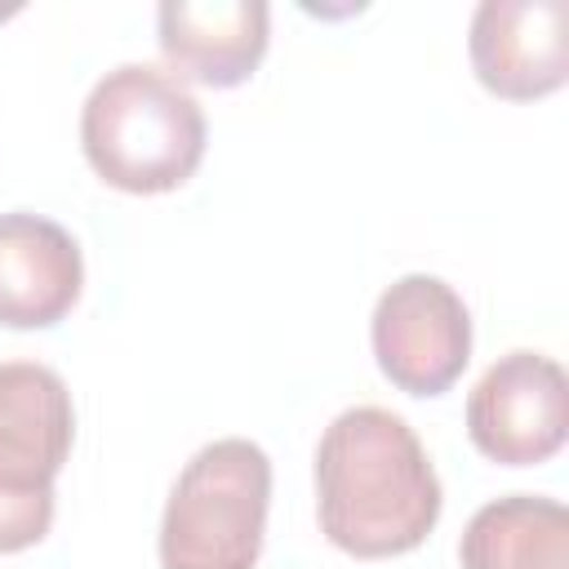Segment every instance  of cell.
Masks as SVG:
<instances>
[{"instance_id": "6da1fadb", "label": "cell", "mask_w": 569, "mask_h": 569, "mask_svg": "<svg viewBox=\"0 0 569 569\" xmlns=\"http://www.w3.org/2000/svg\"><path fill=\"white\" fill-rule=\"evenodd\" d=\"M445 507L440 476L413 427L382 409H342L316 445L320 533L356 556L387 560L427 542Z\"/></svg>"}, {"instance_id": "7a4b0ae2", "label": "cell", "mask_w": 569, "mask_h": 569, "mask_svg": "<svg viewBox=\"0 0 569 569\" xmlns=\"http://www.w3.org/2000/svg\"><path fill=\"white\" fill-rule=\"evenodd\" d=\"M209 124L196 93L151 62L111 67L80 107V147L89 169L129 196L182 187L204 160Z\"/></svg>"}, {"instance_id": "3957f363", "label": "cell", "mask_w": 569, "mask_h": 569, "mask_svg": "<svg viewBox=\"0 0 569 569\" xmlns=\"http://www.w3.org/2000/svg\"><path fill=\"white\" fill-rule=\"evenodd\" d=\"M271 507V458L222 436L178 471L160 520V569H253Z\"/></svg>"}, {"instance_id": "277c9868", "label": "cell", "mask_w": 569, "mask_h": 569, "mask_svg": "<svg viewBox=\"0 0 569 569\" xmlns=\"http://www.w3.org/2000/svg\"><path fill=\"white\" fill-rule=\"evenodd\" d=\"M76 440L71 391L40 360L0 365V556L36 547L53 525V480Z\"/></svg>"}, {"instance_id": "5b68a950", "label": "cell", "mask_w": 569, "mask_h": 569, "mask_svg": "<svg viewBox=\"0 0 569 569\" xmlns=\"http://www.w3.org/2000/svg\"><path fill=\"white\" fill-rule=\"evenodd\" d=\"M369 342L391 387L405 396H445L471 360V311L449 280L409 271L382 289Z\"/></svg>"}, {"instance_id": "8992f818", "label": "cell", "mask_w": 569, "mask_h": 569, "mask_svg": "<svg viewBox=\"0 0 569 569\" xmlns=\"http://www.w3.org/2000/svg\"><path fill=\"white\" fill-rule=\"evenodd\" d=\"M471 445L502 467H538L569 436V382L542 351L498 356L467 396Z\"/></svg>"}, {"instance_id": "52a82bcc", "label": "cell", "mask_w": 569, "mask_h": 569, "mask_svg": "<svg viewBox=\"0 0 569 569\" xmlns=\"http://www.w3.org/2000/svg\"><path fill=\"white\" fill-rule=\"evenodd\" d=\"M467 53L476 80L507 102H533L569 80L565 0H485L471 13Z\"/></svg>"}, {"instance_id": "ba28073f", "label": "cell", "mask_w": 569, "mask_h": 569, "mask_svg": "<svg viewBox=\"0 0 569 569\" xmlns=\"http://www.w3.org/2000/svg\"><path fill=\"white\" fill-rule=\"evenodd\" d=\"M156 40L178 76L204 89H236L267 53L271 9L262 0H164Z\"/></svg>"}, {"instance_id": "9c48e42d", "label": "cell", "mask_w": 569, "mask_h": 569, "mask_svg": "<svg viewBox=\"0 0 569 569\" xmlns=\"http://www.w3.org/2000/svg\"><path fill=\"white\" fill-rule=\"evenodd\" d=\"M84 284V258L76 236L44 213H0V325L49 329L58 325Z\"/></svg>"}, {"instance_id": "30bf717a", "label": "cell", "mask_w": 569, "mask_h": 569, "mask_svg": "<svg viewBox=\"0 0 569 569\" xmlns=\"http://www.w3.org/2000/svg\"><path fill=\"white\" fill-rule=\"evenodd\" d=\"M458 560L462 569H569V511L538 493L493 498L467 520Z\"/></svg>"}]
</instances>
